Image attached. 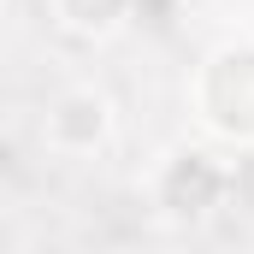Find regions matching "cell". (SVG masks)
Segmentation results:
<instances>
[{"mask_svg":"<svg viewBox=\"0 0 254 254\" xmlns=\"http://www.w3.org/2000/svg\"><path fill=\"white\" fill-rule=\"evenodd\" d=\"M195 113L201 125L237 148H254V42H225L195 71Z\"/></svg>","mask_w":254,"mask_h":254,"instance_id":"1","label":"cell"},{"mask_svg":"<svg viewBox=\"0 0 254 254\" xmlns=\"http://www.w3.org/2000/svg\"><path fill=\"white\" fill-rule=\"evenodd\" d=\"M225 190H231V172L213 154H201V148H178L160 166V178H154V201L172 219H207L225 201Z\"/></svg>","mask_w":254,"mask_h":254,"instance_id":"2","label":"cell"},{"mask_svg":"<svg viewBox=\"0 0 254 254\" xmlns=\"http://www.w3.org/2000/svg\"><path fill=\"white\" fill-rule=\"evenodd\" d=\"M42 136L54 154H95L107 136H113V95L95 89V83H77V89H60L48 101V119H42Z\"/></svg>","mask_w":254,"mask_h":254,"instance_id":"3","label":"cell"},{"mask_svg":"<svg viewBox=\"0 0 254 254\" xmlns=\"http://www.w3.org/2000/svg\"><path fill=\"white\" fill-rule=\"evenodd\" d=\"M130 6L136 0H54V24H65L71 36H113Z\"/></svg>","mask_w":254,"mask_h":254,"instance_id":"4","label":"cell"}]
</instances>
